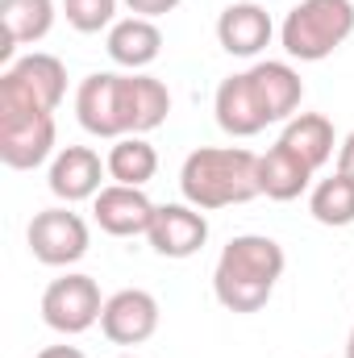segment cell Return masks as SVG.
<instances>
[{
  "mask_svg": "<svg viewBox=\"0 0 354 358\" xmlns=\"http://www.w3.org/2000/svg\"><path fill=\"white\" fill-rule=\"evenodd\" d=\"M179 192L200 213L246 204V200L263 196L259 192V155H250L246 146H200L183 159Z\"/></svg>",
  "mask_w": 354,
  "mask_h": 358,
  "instance_id": "obj_3",
  "label": "cell"
},
{
  "mask_svg": "<svg viewBox=\"0 0 354 358\" xmlns=\"http://www.w3.org/2000/svg\"><path fill=\"white\" fill-rule=\"evenodd\" d=\"M104 163H108L113 183H125V187H146V183L155 179V171H159V155H155V146H150L142 134L117 138Z\"/></svg>",
  "mask_w": 354,
  "mask_h": 358,
  "instance_id": "obj_19",
  "label": "cell"
},
{
  "mask_svg": "<svg viewBox=\"0 0 354 358\" xmlns=\"http://www.w3.org/2000/svg\"><path fill=\"white\" fill-rule=\"evenodd\" d=\"M346 358H354V329H351V338H346Z\"/></svg>",
  "mask_w": 354,
  "mask_h": 358,
  "instance_id": "obj_25",
  "label": "cell"
},
{
  "mask_svg": "<svg viewBox=\"0 0 354 358\" xmlns=\"http://www.w3.org/2000/svg\"><path fill=\"white\" fill-rule=\"evenodd\" d=\"M271 34H275L271 13H267L263 4H255V0H238V4H229L217 17V42L234 59H255L271 42Z\"/></svg>",
  "mask_w": 354,
  "mask_h": 358,
  "instance_id": "obj_13",
  "label": "cell"
},
{
  "mask_svg": "<svg viewBox=\"0 0 354 358\" xmlns=\"http://www.w3.org/2000/svg\"><path fill=\"white\" fill-rule=\"evenodd\" d=\"M38 358H84V350H76V346H46Z\"/></svg>",
  "mask_w": 354,
  "mask_h": 358,
  "instance_id": "obj_24",
  "label": "cell"
},
{
  "mask_svg": "<svg viewBox=\"0 0 354 358\" xmlns=\"http://www.w3.org/2000/svg\"><path fill=\"white\" fill-rule=\"evenodd\" d=\"M309 213H313L321 225H334V229L354 225V179L342 176V171H334L330 179H321V183L313 187V196H309Z\"/></svg>",
  "mask_w": 354,
  "mask_h": 358,
  "instance_id": "obj_20",
  "label": "cell"
},
{
  "mask_svg": "<svg viewBox=\"0 0 354 358\" xmlns=\"http://www.w3.org/2000/svg\"><path fill=\"white\" fill-rule=\"evenodd\" d=\"M117 358H138V355H117Z\"/></svg>",
  "mask_w": 354,
  "mask_h": 358,
  "instance_id": "obj_26",
  "label": "cell"
},
{
  "mask_svg": "<svg viewBox=\"0 0 354 358\" xmlns=\"http://www.w3.org/2000/svg\"><path fill=\"white\" fill-rule=\"evenodd\" d=\"M67 96V67L55 55H25L0 76V113H55Z\"/></svg>",
  "mask_w": 354,
  "mask_h": 358,
  "instance_id": "obj_6",
  "label": "cell"
},
{
  "mask_svg": "<svg viewBox=\"0 0 354 358\" xmlns=\"http://www.w3.org/2000/svg\"><path fill=\"white\" fill-rule=\"evenodd\" d=\"M171 113V92L155 76H117V71H96L76 92V117L96 138H129V134H150L167 121Z\"/></svg>",
  "mask_w": 354,
  "mask_h": 358,
  "instance_id": "obj_1",
  "label": "cell"
},
{
  "mask_svg": "<svg viewBox=\"0 0 354 358\" xmlns=\"http://www.w3.org/2000/svg\"><path fill=\"white\" fill-rule=\"evenodd\" d=\"M0 25H4V46L0 59H13L17 46L42 42L55 25V0H0Z\"/></svg>",
  "mask_w": 354,
  "mask_h": 358,
  "instance_id": "obj_16",
  "label": "cell"
},
{
  "mask_svg": "<svg viewBox=\"0 0 354 358\" xmlns=\"http://www.w3.org/2000/svg\"><path fill=\"white\" fill-rule=\"evenodd\" d=\"M125 4H129L134 17H150V21H155V17H167V13L179 8V0H125Z\"/></svg>",
  "mask_w": 354,
  "mask_h": 358,
  "instance_id": "obj_22",
  "label": "cell"
},
{
  "mask_svg": "<svg viewBox=\"0 0 354 358\" xmlns=\"http://www.w3.org/2000/svg\"><path fill=\"white\" fill-rule=\"evenodd\" d=\"M29 250L38 263L46 267H71L88 255V221L71 208H42L34 221H29Z\"/></svg>",
  "mask_w": 354,
  "mask_h": 358,
  "instance_id": "obj_7",
  "label": "cell"
},
{
  "mask_svg": "<svg viewBox=\"0 0 354 358\" xmlns=\"http://www.w3.org/2000/svg\"><path fill=\"white\" fill-rule=\"evenodd\" d=\"M313 176L317 171L300 155H292L283 142H275L267 155H259V192L267 200H296L313 183Z\"/></svg>",
  "mask_w": 354,
  "mask_h": 358,
  "instance_id": "obj_17",
  "label": "cell"
},
{
  "mask_svg": "<svg viewBox=\"0 0 354 358\" xmlns=\"http://www.w3.org/2000/svg\"><path fill=\"white\" fill-rule=\"evenodd\" d=\"M304 100V84L288 63H255L242 76L221 80L213 113L229 138H255L275 121H292Z\"/></svg>",
  "mask_w": 354,
  "mask_h": 358,
  "instance_id": "obj_2",
  "label": "cell"
},
{
  "mask_svg": "<svg viewBox=\"0 0 354 358\" xmlns=\"http://www.w3.org/2000/svg\"><path fill=\"white\" fill-rule=\"evenodd\" d=\"M92 213H96V225L104 234H113V238H138V234H150L159 204H150V196L142 187L108 183V187L96 192Z\"/></svg>",
  "mask_w": 354,
  "mask_h": 358,
  "instance_id": "obj_11",
  "label": "cell"
},
{
  "mask_svg": "<svg viewBox=\"0 0 354 358\" xmlns=\"http://www.w3.org/2000/svg\"><path fill=\"white\" fill-rule=\"evenodd\" d=\"M63 13H67V25H71V29H80V34H100L104 25H113L117 0H63Z\"/></svg>",
  "mask_w": 354,
  "mask_h": 358,
  "instance_id": "obj_21",
  "label": "cell"
},
{
  "mask_svg": "<svg viewBox=\"0 0 354 358\" xmlns=\"http://www.w3.org/2000/svg\"><path fill=\"white\" fill-rule=\"evenodd\" d=\"M146 238L163 259H192L208 242V221L196 204H159Z\"/></svg>",
  "mask_w": 354,
  "mask_h": 358,
  "instance_id": "obj_12",
  "label": "cell"
},
{
  "mask_svg": "<svg viewBox=\"0 0 354 358\" xmlns=\"http://www.w3.org/2000/svg\"><path fill=\"white\" fill-rule=\"evenodd\" d=\"M279 142L292 150V155H300L313 171H321L330 159H334V125H330V117H321V113H296L288 125H283V134H279Z\"/></svg>",
  "mask_w": 354,
  "mask_h": 358,
  "instance_id": "obj_18",
  "label": "cell"
},
{
  "mask_svg": "<svg viewBox=\"0 0 354 358\" xmlns=\"http://www.w3.org/2000/svg\"><path fill=\"white\" fill-rule=\"evenodd\" d=\"M159 50H163V34L150 17H125L108 29V59L117 67L142 71L159 59Z\"/></svg>",
  "mask_w": 354,
  "mask_h": 358,
  "instance_id": "obj_15",
  "label": "cell"
},
{
  "mask_svg": "<svg viewBox=\"0 0 354 358\" xmlns=\"http://www.w3.org/2000/svg\"><path fill=\"white\" fill-rule=\"evenodd\" d=\"M108 171V163H100V155L92 146H67L55 155L50 163V192L67 204L76 200H96L100 192V179Z\"/></svg>",
  "mask_w": 354,
  "mask_h": 358,
  "instance_id": "obj_14",
  "label": "cell"
},
{
  "mask_svg": "<svg viewBox=\"0 0 354 358\" xmlns=\"http://www.w3.org/2000/svg\"><path fill=\"white\" fill-rule=\"evenodd\" d=\"M104 300L92 275H63L42 292V321L55 334H84L100 321Z\"/></svg>",
  "mask_w": 354,
  "mask_h": 358,
  "instance_id": "obj_8",
  "label": "cell"
},
{
  "mask_svg": "<svg viewBox=\"0 0 354 358\" xmlns=\"http://www.w3.org/2000/svg\"><path fill=\"white\" fill-rule=\"evenodd\" d=\"M354 34V4L351 0H300L279 29V42L288 59L321 63L330 59L346 38Z\"/></svg>",
  "mask_w": 354,
  "mask_h": 358,
  "instance_id": "obj_5",
  "label": "cell"
},
{
  "mask_svg": "<svg viewBox=\"0 0 354 358\" xmlns=\"http://www.w3.org/2000/svg\"><path fill=\"white\" fill-rule=\"evenodd\" d=\"M338 171L354 179V134H346V142L338 146Z\"/></svg>",
  "mask_w": 354,
  "mask_h": 358,
  "instance_id": "obj_23",
  "label": "cell"
},
{
  "mask_svg": "<svg viewBox=\"0 0 354 358\" xmlns=\"http://www.w3.org/2000/svg\"><path fill=\"white\" fill-rule=\"evenodd\" d=\"M100 329L117 346H142L159 329V300L150 292H142V287H125V292L104 300Z\"/></svg>",
  "mask_w": 354,
  "mask_h": 358,
  "instance_id": "obj_10",
  "label": "cell"
},
{
  "mask_svg": "<svg viewBox=\"0 0 354 358\" xmlns=\"http://www.w3.org/2000/svg\"><path fill=\"white\" fill-rule=\"evenodd\" d=\"M283 275V246L267 234L234 238L213 271V292L229 313H259Z\"/></svg>",
  "mask_w": 354,
  "mask_h": 358,
  "instance_id": "obj_4",
  "label": "cell"
},
{
  "mask_svg": "<svg viewBox=\"0 0 354 358\" xmlns=\"http://www.w3.org/2000/svg\"><path fill=\"white\" fill-rule=\"evenodd\" d=\"M55 150V113H0V163L34 171Z\"/></svg>",
  "mask_w": 354,
  "mask_h": 358,
  "instance_id": "obj_9",
  "label": "cell"
}]
</instances>
